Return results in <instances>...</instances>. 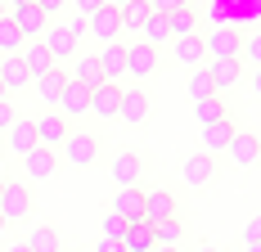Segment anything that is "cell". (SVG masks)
Wrapping results in <instances>:
<instances>
[{"label":"cell","mask_w":261,"mask_h":252,"mask_svg":"<svg viewBox=\"0 0 261 252\" xmlns=\"http://www.w3.org/2000/svg\"><path fill=\"white\" fill-rule=\"evenodd\" d=\"M63 27H68V32H72V36H86V18H77V14H72V18H63Z\"/></svg>","instance_id":"42"},{"label":"cell","mask_w":261,"mask_h":252,"mask_svg":"<svg viewBox=\"0 0 261 252\" xmlns=\"http://www.w3.org/2000/svg\"><path fill=\"white\" fill-rule=\"evenodd\" d=\"M198 5H176L171 14H167V27H171V36H189V32H198Z\"/></svg>","instance_id":"27"},{"label":"cell","mask_w":261,"mask_h":252,"mask_svg":"<svg viewBox=\"0 0 261 252\" xmlns=\"http://www.w3.org/2000/svg\"><path fill=\"white\" fill-rule=\"evenodd\" d=\"M122 248H126V252H149V248H153V225H149V221H135V225H126V234H122Z\"/></svg>","instance_id":"30"},{"label":"cell","mask_w":261,"mask_h":252,"mask_svg":"<svg viewBox=\"0 0 261 252\" xmlns=\"http://www.w3.org/2000/svg\"><path fill=\"white\" fill-rule=\"evenodd\" d=\"M243 243H261V216H248L243 221Z\"/></svg>","instance_id":"38"},{"label":"cell","mask_w":261,"mask_h":252,"mask_svg":"<svg viewBox=\"0 0 261 252\" xmlns=\"http://www.w3.org/2000/svg\"><path fill=\"white\" fill-rule=\"evenodd\" d=\"M95 252H126V248H122V239H99V248H95Z\"/></svg>","instance_id":"44"},{"label":"cell","mask_w":261,"mask_h":252,"mask_svg":"<svg viewBox=\"0 0 261 252\" xmlns=\"http://www.w3.org/2000/svg\"><path fill=\"white\" fill-rule=\"evenodd\" d=\"M149 14H153L149 0H126V5H122V32H135V36H140V27L149 23Z\"/></svg>","instance_id":"31"},{"label":"cell","mask_w":261,"mask_h":252,"mask_svg":"<svg viewBox=\"0 0 261 252\" xmlns=\"http://www.w3.org/2000/svg\"><path fill=\"white\" fill-rule=\"evenodd\" d=\"M23 162H27V176H23V180H50L54 171H59V149L36 144L32 153H23Z\"/></svg>","instance_id":"15"},{"label":"cell","mask_w":261,"mask_h":252,"mask_svg":"<svg viewBox=\"0 0 261 252\" xmlns=\"http://www.w3.org/2000/svg\"><path fill=\"white\" fill-rule=\"evenodd\" d=\"M5 140H9V149L18 153V158L32 153L36 149V126H32V117H14V126L5 131Z\"/></svg>","instance_id":"24"},{"label":"cell","mask_w":261,"mask_h":252,"mask_svg":"<svg viewBox=\"0 0 261 252\" xmlns=\"http://www.w3.org/2000/svg\"><path fill=\"white\" fill-rule=\"evenodd\" d=\"M239 59H248L252 68H261V32H248V36H243V54H239Z\"/></svg>","instance_id":"36"},{"label":"cell","mask_w":261,"mask_h":252,"mask_svg":"<svg viewBox=\"0 0 261 252\" xmlns=\"http://www.w3.org/2000/svg\"><path fill=\"white\" fill-rule=\"evenodd\" d=\"M18 59L27 63V72H32V77H41V72H50V68H54V59H50V50L41 45V36H32V41H23V50H18Z\"/></svg>","instance_id":"25"},{"label":"cell","mask_w":261,"mask_h":252,"mask_svg":"<svg viewBox=\"0 0 261 252\" xmlns=\"http://www.w3.org/2000/svg\"><path fill=\"white\" fill-rule=\"evenodd\" d=\"M140 41H149V45H167V41H171V27H167V14H149V23L140 27Z\"/></svg>","instance_id":"32"},{"label":"cell","mask_w":261,"mask_h":252,"mask_svg":"<svg viewBox=\"0 0 261 252\" xmlns=\"http://www.w3.org/2000/svg\"><path fill=\"white\" fill-rule=\"evenodd\" d=\"M189 252H221V248H207V243H198V248H189Z\"/></svg>","instance_id":"47"},{"label":"cell","mask_w":261,"mask_h":252,"mask_svg":"<svg viewBox=\"0 0 261 252\" xmlns=\"http://www.w3.org/2000/svg\"><path fill=\"white\" fill-rule=\"evenodd\" d=\"M113 212H117L126 225L144 221V189H140V185H126V189H117V198H113Z\"/></svg>","instance_id":"19"},{"label":"cell","mask_w":261,"mask_h":252,"mask_svg":"<svg viewBox=\"0 0 261 252\" xmlns=\"http://www.w3.org/2000/svg\"><path fill=\"white\" fill-rule=\"evenodd\" d=\"M252 95L261 99V68H252Z\"/></svg>","instance_id":"45"},{"label":"cell","mask_w":261,"mask_h":252,"mask_svg":"<svg viewBox=\"0 0 261 252\" xmlns=\"http://www.w3.org/2000/svg\"><path fill=\"white\" fill-rule=\"evenodd\" d=\"M5 230H9V221H5V216H0V234H5Z\"/></svg>","instance_id":"51"},{"label":"cell","mask_w":261,"mask_h":252,"mask_svg":"<svg viewBox=\"0 0 261 252\" xmlns=\"http://www.w3.org/2000/svg\"><path fill=\"white\" fill-rule=\"evenodd\" d=\"M194 117L198 122H216V117H230V113H225V99L221 95H207V99L194 104Z\"/></svg>","instance_id":"34"},{"label":"cell","mask_w":261,"mask_h":252,"mask_svg":"<svg viewBox=\"0 0 261 252\" xmlns=\"http://www.w3.org/2000/svg\"><path fill=\"white\" fill-rule=\"evenodd\" d=\"M113 180H117V189H126V185H140V176H144V158L140 153H130V149H122L117 158H113Z\"/></svg>","instance_id":"18"},{"label":"cell","mask_w":261,"mask_h":252,"mask_svg":"<svg viewBox=\"0 0 261 252\" xmlns=\"http://www.w3.org/2000/svg\"><path fill=\"white\" fill-rule=\"evenodd\" d=\"M9 18H14V27L23 32L27 41H32V36H41V32L50 27V14H45V9H36V5H9Z\"/></svg>","instance_id":"12"},{"label":"cell","mask_w":261,"mask_h":252,"mask_svg":"<svg viewBox=\"0 0 261 252\" xmlns=\"http://www.w3.org/2000/svg\"><path fill=\"white\" fill-rule=\"evenodd\" d=\"M117 108H122V86L117 81H99L90 90V113L95 117H117Z\"/></svg>","instance_id":"16"},{"label":"cell","mask_w":261,"mask_h":252,"mask_svg":"<svg viewBox=\"0 0 261 252\" xmlns=\"http://www.w3.org/2000/svg\"><path fill=\"white\" fill-rule=\"evenodd\" d=\"M63 86H68V72H63V63H54L50 72L32 77V90L41 95V104H50V108H59V99H63Z\"/></svg>","instance_id":"11"},{"label":"cell","mask_w":261,"mask_h":252,"mask_svg":"<svg viewBox=\"0 0 261 252\" xmlns=\"http://www.w3.org/2000/svg\"><path fill=\"white\" fill-rule=\"evenodd\" d=\"M158 68H162V54H158V45H149V41H130L126 45V72L130 77H153Z\"/></svg>","instance_id":"4"},{"label":"cell","mask_w":261,"mask_h":252,"mask_svg":"<svg viewBox=\"0 0 261 252\" xmlns=\"http://www.w3.org/2000/svg\"><path fill=\"white\" fill-rule=\"evenodd\" d=\"M176 212H180V198H176L171 189H149V194H144V221H149V225L176 216Z\"/></svg>","instance_id":"17"},{"label":"cell","mask_w":261,"mask_h":252,"mask_svg":"<svg viewBox=\"0 0 261 252\" xmlns=\"http://www.w3.org/2000/svg\"><path fill=\"white\" fill-rule=\"evenodd\" d=\"M32 5H36V9H45V14H50V23L63 14V0H32Z\"/></svg>","instance_id":"41"},{"label":"cell","mask_w":261,"mask_h":252,"mask_svg":"<svg viewBox=\"0 0 261 252\" xmlns=\"http://www.w3.org/2000/svg\"><path fill=\"white\" fill-rule=\"evenodd\" d=\"M68 5H72V0H68Z\"/></svg>","instance_id":"58"},{"label":"cell","mask_w":261,"mask_h":252,"mask_svg":"<svg viewBox=\"0 0 261 252\" xmlns=\"http://www.w3.org/2000/svg\"><path fill=\"white\" fill-rule=\"evenodd\" d=\"M86 32H90L99 45H108V41H122V36H126V32H122V9L104 0V5H99V9L86 18Z\"/></svg>","instance_id":"3"},{"label":"cell","mask_w":261,"mask_h":252,"mask_svg":"<svg viewBox=\"0 0 261 252\" xmlns=\"http://www.w3.org/2000/svg\"><path fill=\"white\" fill-rule=\"evenodd\" d=\"M203 41H207V59H239L243 54V32H234V27H216Z\"/></svg>","instance_id":"10"},{"label":"cell","mask_w":261,"mask_h":252,"mask_svg":"<svg viewBox=\"0 0 261 252\" xmlns=\"http://www.w3.org/2000/svg\"><path fill=\"white\" fill-rule=\"evenodd\" d=\"M14 117H18V108H14L9 99H0V135H5L9 126H14Z\"/></svg>","instance_id":"39"},{"label":"cell","mask_w":261,"mask_h":252,"mask_svg":"<svg viewBox=\"0 0 261 252\" xmlns=\"http://www.w3.org/2000/svg\"><path fill=\"white\" fill-rule=\"evenodd\" d=\"M68 77L95 90V86L104 81V72H99V54H72V72H68Z\"/></svg>","instance_id":"26"},{"label":"cell","mask_w":261,"mask_h":252,"mask_svg":"<svg viewBox=\"0 0 261 252\" xmlns=\"http://www.w3.org/2000/svg\"><path fill=\"white\" fill-rule=\"evenodd\" d=\"M0 99H9V90H5V81H0Z\"/></svg>","instance_id":"50"},{"label":"cell","mask_w":261,"mask_h":252,"mask_svg":"<svg viewBox=\"0 0 261 252\" xmlns=\"http://www.w3.org/2000/svg\"><path fill=\"white\" fill-rule=\"evenodd\" d=\"M59 113H63V117H81V113H90V86H81V81L68 77L63 99H59Z\"/></svg>","instance_id":"22"},{"label":"cell","mask_w":261,"mask_h":252,"mask_svg":"<svg viewBox=\"0 0 261 252\" xmlns=\"http://www.w3.org/2000/svg\"><path fill=\"white\" fill-rule=\"evenodd\" d=\"M5 14H9V9H5V0H0V18H5Z\"/></svg>","instance_id":"53"},{"label":"cell","mask_w":261,"mask_h":252,"mask_svg":"<svg viewBox=\"0 0 261 252\" xmlns=\"http://www.w3.org/2000/svg\"><path fill=\"white\" fill-rule=\"evenodd\" d=\"M149 113H153V99L144 95V90H122V108H117V117L126 126H144L149 122Z\"/></svg>","instance_id":"14"},{"label":"cell","mask_w":261,"mask_h":252,"mask_svg":"<svg viewBox=\"0 0 261 252\" xmlns=\"http://www.w3.org/2000/svg\"><path fill=\"white\" fill-rule=\"evenodd\" d=\"M0 176H5V162H0Z\"/></svg>","instance_id":"55"},{"label":"cell","mask_w":261,"mask_h":252,"mask_svg":"<svg viewBox=\"0 0 261 252\" xmlns=\"http://www.w3.org/2000/svg\"><path fill=\"white\" fill-rule=\"evenodd\" d=\"M32 252H63V239H59V230L54 225H36V230H27V239H23Z\"/></svg>","instance_id":"29"},{"label":"cell","mask_w":261,"mask_h":252,"mask_svg":"<svg viewBox=\"0 0 261 252\" xmlns=\"http://www.w3.org/2000/svg\"><path fill=\"white\" fill-rule=\"evenodd\" d=\"M185 5H194V0H185Z\"/></svg>","instance_id":"56"},{"label":"cell","mask_w":261,"mask_h":252,"mask_svg":"<svg viewBox=\"0 0 261 252\" xmlns=\"http://www.w3.org/2000/svg\"><path fill=\"white\" fill-rule=\"evenodd\" d=\"M9 5H32V0H9Z\"/></svg>","instance_id":"54"},{"label":"cell","mask_w":261,"mask_h":252,"mask_svg":"<svg viewBox=\"0 0 261 252\" xmlns=\"http://www.w3.org/2000/svg\"><path fill=\"white\" fill-rule=\"evenodd\" d=\"M41 45L50 50L54 63H72V54H77V36H72L63 23H50L45 32H41Z\"/></svg>","instance_id":"7"},{"label":"cell","mask_w":261,"mask_h":252,"mask_svg":"<svg viewBox=\"0 0 261 252\" xmlns=\"http://www.w3.org/2000/svg\"><path fill=\"white\" fill-rule=\"evenodd\" d=\"M189 95H194V104L207 99V95H216V86H212L207 68H194V72H189Z\"/></svg>","instance_id":"35"},{"label":"cell","mask_w":261,"mask_h":252,"mask_svg":"<svg viewBox=\"0 0 261 252\" xmlns=\"http://www.w3.org/2000/svg\"><path fill=\"white\" fill-rule=\"evenodd\" d=\"M104 0H72V9H77V18H90L95 9H99Z\"/></svg>","instance_id":"40"},{"label":"cell","mask_w":261,"mask_h":252,"mask_svg":"<svg viewBox=\"0 0 261 252\" xmlns=\"http://www.w3.org/2000/svg\"><path fill=\"white\" fill-rule=\"evenodd\" d=\"M108 5H117V9H122V5H126V0H108Z\"/></svg>","instance_id":"52"},{"label":"cell","mask_w":261,"mask_h":252,"mask_svg":"<svg viewBox=\"0 0 261 252\" xmlns=\"http://www.w3.org/2000/svg\"><path fill=\"white\" fill-rule=\"evenodd\" d=\"M203 68H207L212 86H216V95L234 90V86H239V77H243V63H239V59H207Z\"/></svg>","instance_id":"13"},{"label":"cell","mask_w":261,"mask_h":252,"mask_svg":"<svg viewBox=\"0 0 261 252\" xmlns=\"http://www.w3.org/2000/svg\"><path fill=\"white\" fill-rule=\"evenodd\" d=\"M0 216H5L9 225L32 216V185H27V180H9L5 176V185H0Z\"/></svg>","instance_id":"2"},{"label":"cell","mask_w":261,"mask_h":252,"mask_svg":"<svg viewBox=\"0 0 261 252\" xmlns=\"http://www.w3.org/2000/svg\"><path fill=\"white\" fill-rule=\"evenodd\" d=\"M0 185H5V176H0Z\"/></svg>","instance_id":"57"},{"label":"cell","mask_w":261,"mask_h":252,"mask_svg":"<svg viewBox=\"0 0 261 252\" xmlns=\"http://www.w3.org/2000/svg\"><path fill=\"white\" fill-rule=\"evenodd\" d=\"M0 81H5L9 95H18L23 86H32V72H27V63L18 54H0Z\"/></svg>","instance_id":"21"},{"label":"cell","mask_w":261,"mask_h":252,"mask_svg":"<svg viewBox=\"0 0 261 252\" xmlns=\"http://www.w3.org/2000/svg\"><path fill=\"white\" fill-rule=\"evenodd\" d=\"M23 41H27V36L14 27V18L5 14V18H0V54H18V50H23Z\"/></svg>","instance_id":"33"},{"label":"cell","mask_w":261,"mask_h":252,"mask_svg":"<svg viewBox=\"0 0 261 252\" xmlns=\"http://www.w3.org/2000/svg\"><path fill=\"white\" fill-rule=\"evenodd\" d=\"M32 126H36V144H45V149H59L68 135V117L59 108H45L41 117H32Z\"/></svg>","instance_id":"8"},{"label":"cell","mask_w":261,"mask_h":252,"mask_svg":"<svg viewBox=\"0 0 261 252\" xmlns=\"http://www.w3.org/2000/svg\"><path fill=\"white\" fill-rule=\"evenodd\" d=\"M149 252H180V248H158V243H153V248H149Z\"/></svg>","instance_id":"49"},{"label":"cell","mask_w":261,"mask_h":252,"mask_svg":"<svg viewBox=\"0 0 261 252\" xmlns=\"http://www.w3.org/2000/svg\"><path fill=\"white\" fill-rule=\"evenodd\" d=\"M153 243H158V248H180V243H185V221H180V216L153 221Z\"/></svg>","instance_id":"28"},{"label":"cell","mask_w":261,"mask_h":252,"mask_svg":"<svg viewBox=\"0 0 261 252\" xmlns=\"http://www.w3.org/2000/svg\"><path fill=\"white\" fill-rule=\"evenodd\" d=\"M176 5H185V0H149V9H153V14H171Z\"/></svg>","instance_id":"43"},{"label":"cell","mask_w":261,"mask_h":252,"mask_svg":"<svg viewBox=\"0 0 261 252\" xmlns=\"http://www.w3.org/2000/svg\"><path fill=\"white\" fill-rule=\"evenodd\" d=\"M243 252H261V243H243Z\"/></svg>","instance_id":"48"},{"label":"cell","mask_w":261,"mask_h":252,"mask_svg":"<svg viewBox=\"0 0 261 252\" xmlns=\"http://www.w3.org/2000/svg\"><path fill=\"white\" fill-rule=\"evenodd\" d=\"M5 252H32V248H27V243H9Z\"/></svg>","instance_id":"46"},{"label":"cell","mask_w":261,"mask_h":252,"mask_svg":"<svg viewBox=\"0 0 261 252\" xmlns=\"http://www.w3.org/2000/svg\"><path fill=\"white\" fill-rule=\"evenodd\" d=\"M180 176H185V185H189V189H207L212 180H216V153H207V149L189 153Z\"/></svg>","instance_id":"5"},{"label":"cell","mask_w":261,"mask_h":252,"mask_svg":"<svg viewBox=\"0 0 261 252\" xmlns=\"http://www.w3.org/2000/svg\"><path fill=\"white\" fill-rule=\"evenodd\" d=\"M99 72H104V81L126 77V41H108V45H99Z\"/></svg>","instance_id":"20"},{"label":"cell","mask_w":261,"mask_h":252,"mask_svg":"<svg viewBox=\"0 0 261 252\" xmlns=\"http://www.w3.org/2000/svg\"><path fill=\"white\" fill-rule=\"evenodd\" d=\"M171 59L185 63V68H203V63H207V41H203L198 32H189V36H171Z\"/></svg>","instance_id":"9"},{"label":"cell","mask_w":261,"mask_h":252,"mask_svg":"<svg viewBox=\"0 0 261 252\" xmlns=\"http://www.w3.org/2000/svg\"><path fill=\"white\" fill-rule=\"evenodd\" d=\"M225 153H230V162H234L239 171L243 167H257L261 162V135L257 131H234V140L225 144Z\"/></svg>","instance_id":"6"},{"label":"cell","mask_w":261,"mask_h":252,"mask_svg":"<svg viewBox=\"0 0 261 252\" xmlns=\"http://www.w3.org/2000/svg\"><path fill=\"white\" fill-rule=\"evenodd\" d=\"M59 149H63V158H68L72 167H95V162H99V149H104V140H99L95 131H68Z\"/></svg>","instance_id":"1"},{"label":"cell","mask_w":261,"mask_h":252,"mask_svg":"<svg viewBox=\"0 0 261 252\" xmlns=\"http://www.w3.org/2000/svg\"><path fill=\"white\" fill-rule=\"evenodd\" d=\"M104 239H122V234H126V221H122V216H117V212H113V216H104Z\"/></svg>","instance_id":"37"},{"label":"cell","mask_w":261,"mask_h":252,"mask_svg":"<svg viewBox=\"0 0 261 252\" xmlns=\"http://www.w3.org/2000/svg\"><path fill=\"white\" fill-rule=\"evenodd\" d=\"M230 140H234V122H230V117L203 122V149H207V153H225Z\"/></svg>","instance_id":"23"}]
</instances>
